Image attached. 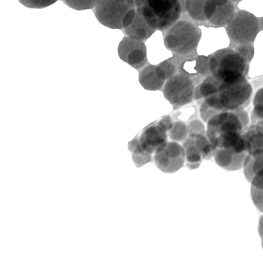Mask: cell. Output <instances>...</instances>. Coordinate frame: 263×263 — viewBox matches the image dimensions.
<instances>
[{"label":"cell","instance_id":"29","mask_svg":"<svg viewBox=\"0 0 263 263\" xmlns=\"http://www.w3.org/2000/svg\"><path fill=\"white\" fill-rule=\"evenodd\" d=\"M249 182L251 187L263 190V167L253 176Z\"/></svg>","mask_w":263,"mask_h":263},{"label":"cell","instance_id":"22","mask_svg":"<svg viewBox=\"0 0 263 263\" xmlns=\"http://www.w3.org/2000/svg\"><path fill=\"white\" fill-rule=\"evenodd\" d=\"M171 117L174 121L188 124L193 120L198 119V109L195 104L187 105L175 110L171 114Z\"/></svg>","mask_w":263,"mask_h":263},{"label":"cell","instance_id":"19","mask_svg":"<svg viewBox=\"0 0 263 263\" xmlns=\"http://www.w3.org/2000/svg\"><path fill=\"white\" fill-rule=\"evenodd\" d=\"M207 0H185L183 16L193 21L197 25H206L204 7Z\"/></svg>","mask_w":263,"mask_h":263},{"label":"cell","instance_id":"2","mask_svg":"<svg viewBox=\"0 0 263 263\" xmlns=\"http://www.w3.org/2000/svg\"><path fill=\"white\" fill-rule=\"evenodd\" d=\"M252 93V85L247 79L232 84L221 83L218 90L199 105L200 118L206 123L220 112L244 109L250 103Z\"/></svg>","mask_w":263,"mask_h":263},{"label":"cell","instance_id":"23","mask_svg":"<svg viewBox=\"0 0 263 263\" xmlns=\"http://www.w3.org/2000/svg\"><path fill=\"white\" fill-rule=\"evenodd\" d=\"M253 105V108L250 116L251 123L263 122V87L256 92Z\"/></svg>","mask_w":263,"mask_h":263},{"label":"cell","instance_id":"30","mask_svg":"<svg viewBox=\"0 0 263 263\" xmlns=\"http://www.w3.org/2000/svg\"><path fill=\"white\" fill-rule=\"evenodd\" d=\"M258 233L263 245V215L261 216L259 221Z\"/></svg>","mask_w":263,"mask_h":263},{"label":"cell","instance_id":"1","mask_svg":"<svg viewBox=\"0 0 263 263\" xmlns=\"http://www.w3.org/2000/svg\"><path fill=\"white\" fill-rule=\"evenodd\" d=\"M206 123V135L214 151L221 148L234 154H247L242 134L249 118L245 109L220 112Z\"/></svg>","mask_w":263,"mask_h":263},{"label":"cell","instance_id":"6","mask_svg":"<svg viewBox=\"0 0 263 263\" xmlns=\"http://www.w3.org/2000/svg\"><path fill=\"white\" fill-rule=\"evenodd\" d=\"M136 12L134 0H99L94 10L99 23L114 29H123Z\"/></svg>","mask_w":263,"mask_h":263},{"label":"cell","instance_id":"12","mask_svg":"<svg viewBox=\"0 0 263 263\" xmlns=\"http://www.w3.org/2000/svg\"><path fill=\"white\" fill-rule=\"evenodd\" d=\"M119 58L138 71L147 63V52L145 42L124 36L118 47Z\"/></svg>","mask_w":263,"mask_h":263},{"label":"cell","instance_id":"17","mask_svg":"<svg viewBox=\"0 0 263 263\" xmlns=\"http://www.w3.org/2000/svg\"><path fill=\"white\" fill-rule=\"evenodd\" d=\"M216 7L215 11L208 21L206 25L216 27L228 25L235 14V6L231 0H214Z\"/></svg>","mask_w":263,"mask_h":263},{"label":"cell","instance_id":"31","mask_svg":"<svg viewBox=\"0 0 263 263\" xmlns=\"http://www.w3.org/2000/svg\"><path fill=\"white\" fill-rule=\"evenodd\" d=\"M260 29L263 30V17L259 18Z\"/></svg>","mask_w":263,"mask_h":263},{"label":"cell","instance_id":"25","mask_svg":"<svg viewBox=\"0 0 263 263\" xmlns=\"http://www.w3.org/2000/svg\"><path fill=\"white\" fill-rule=\"evenodd\" d=\"M69 7L76 10L92 9L99 0H61Z\"/></svg>","mask_w":263,"mask_h":263},{"label":"cell","instance_id":"7","mask_svg":"<svg viewBox=\"0 0 263 263\" xmlns=\"http://www.w3.org/2000/svg\"><path fill=\"white\" fill-rule=\"evenodd\" d=\"M226 30L231 41L230 45L253 44L261 30L259 19L248 11H237L227 25Z\"/></svg>","mask_w":263,"mask_h":263},{"label":"cell","instance_id":"33","mask_svg":"<svg viewBox=\"0 0 263 263\" xmlns=\"http://www.w3.org/2000/svg\"></svg>","mask_w":263,"mask_h":263},{"label":"cell","instance_id":"20","mask_svg":"<svg viewBox=\"0 0 263 263\" xmlns=\"http://www.w3.org/2000/svg\"><path fill=\"white\" fill-rule=\"evenodd\" d=\"M220 84L211 74L209 75L195 86L194 101L199 105L205 99L218 90Z\"/></svg>","mask_w":263,"mask_h":263},{"label":"cell","instance_id":"28","mask_svg":"<svg viewBox=\"0 0 263 263\" xmlns=\"http://www.w3.org/2000/svg\"><path fill=\"white\" fill-rule=\"evenodd\" d=\"M251 196L255 205L263 214V190L251 187Z\"/></svg>","mask_w":263,"mask_h":263},{"label":"cell","instance_id":"3","mask_svg":"<svg viewBox=\"0 0 263 263\" xmlns=\"http://www.w3.org/2000/svg\"><path fill=\"white\" fill-rule=\"evenodd\" d=\"M211 74L222 83L232 84L247 79L250 63L234 49H219L210 54Z\"/></svg>","mask_w":263,"mask_h":263},{"label":"cell","instance_id":"8","mask_svg":"<svg viewBox=\"0 0 263 263\" xmlns=\"http://www.w3.org/2000/svg\"><path fill=\"white\" fill-rule=\"evenodd\" d=\"M195 86L191 78L177 72L166 81L162 91L174 111L193 102Z\"/></svg>","mask_w":263,"mask_h":263},{"label":"cell","instance_id":"4","mask_svg":"<svg viewBox=\"0 0 263 263\" xmlns=\"http://www.w3.org/2000/svg\"><path fill=\"white\" fill-rule=\"evenodd\" d=\"M185 0H134L136 10L156 30L164 31L183 12Z\"/></svg>","mask_w":263,"mask_h":263},{"label":"cell","instance_id":"10","mask_svg":"<svg viewBox=\"0 0 263 263\" xmlns=\"http://www.w3.org/2000/svg\"><path fill=\"white\" fill-rule=\"evenodd\" d=\"M210 56L198 55L196 52L187 55L173 54L171 59L175 63L177 72L191 78L196 86L211 74L209 65Z\"/></svg>","mask_w":263,"mask_h":263},{"label":"cell","instance_id":"11","mask_svg":"<svg viewBox=\"0 0 263 263\" xmlns=\"http://www.w3.org/2000/svg\"><path fill=\"white\" fill-rule=\"evenodd\" d=\"M156 166L165 173H173L180 170L185 161V151L182 144L167 141L154 153Z\"/></svg>","mask_w":263,"mask_h":263},{"label":"cell","instance_id":"32","mask_svg":"<svg viewBox=\"0 0 263 263\" xmlns=\"http://www.w3.org/2000/svg\"><path fill=\"white\" fill-rule=\"evenodd\" d=\"M232 2H239V1H240L241 0H231Z\"/></svg>","mask_w":263,"mask_h":263},{"label":"cell","instance_id":"15","mask_svg":"<svg viewBox=\"0 0 263 263\" xmlns=\"http://www.w3.org/2000/svg\"><path fill=\"white\" fill-rule=\"evenodd\" d=\"M123 29L127 36L144 42L156 31L137 10L132 20Z\"/></svg>","mask_w":263,"mask_h":263},{"label":"cell","instance_id":"9","mask_svg":"<svg viewBox=\"0 0 263 263\" xmlns=\"http://www.w3.org/2000/svg\"><path fill=\"white\" fill-rule=\"evenodd\" d=\"M182 145L185 151L186 166L190 168H198L202 160L213 156L214 150L206 132L189 133Z\"/></svg>","mask_w":263,"mask_h":263},{"label":"cell","instance_id":"21","mask_svg":"<svg viewBox=\"0 0 263 263\" xmlns=\"http://www.w3.org/2000/svg\"><path fill=\"white\" fill-rule=\"evenodd\" d=\"M132 153L133 160L137 167H140L152 161V155L143 151L139 144V137H135L128 144Z\"/></svg>","mask_w":263,"mask_h":263},{"label":"cell","instance_id":"16","mask_svg":"<svg viewBox=\"0 0 263 263\" xmlns=\"http://www.w3.org/2000/svg\"><path fill=\"white\" fill-rule=\"evenodd\" d=\"M242 138L248 155L263 152V125L251 123L242 134Z\"/></svg>","mask_w":263,"mask_h":263},{"label":"cell","instance_id":"14","mask_svg":"<svg viewBox=\"0 0 263 263\" xmlns=\"http://www.w3.org/2000/svg\"><path fill=\"white\" fill-rule=\"evenodd\" d=\"M166 80L158 69L157 65L147 63L139 70V81L146 90H162Z\"/></svg>","mask_w":263,"mask_h":263},{"label":"cell","instance_id":"5","mask_svg":"<svg viewBox=\"0 0 263 263\" xmlns=\"http://www.w3.org/2000/svg\"><path fill=\"white\" fill-rule=\"evenodd\" d=\"M163 36L165 47L173 54L187 55L197 52L201 31L198 25L183 17L164 31Z\"/></svg>","mask_w":263,"mask_h":263},{"label":"cell","instance_id":"26","mask_svg":"<svg viewBox=\"0 0 263 263\" xmlns=\"http://www.w3.org/2000/svg\"><path fill=\"white\" fill-rule=\"evenodd\" d=\"M230 47L242 55L250 63L254 52L253 44L231 45Z\"/></svg>","mask_w":263,"mask_h":263},{"label":"cell","instance_id":"13","mask_svg":"<svg viewBox=\"0 0 263 263\" xmlns=\"http://www.w3.org/2000/svg\"><path fill=\"white\" fill-rule=\"evenodd\" d=\"M167 132L157 122L144 129L139 137L141 149L151 155L167 142Z\"/></svg>","mask_w":263,"mask_h":263},{"label":"cell","instance_id":"27","mask_svg":"<svg viewBox=\"0 0 263 263\" xmlns=\"http://www.w3.org/2000/svg\"><path fill=\"white\" fill-rule=\"evenodd\" d=\"M58 0H18L24 6L29 8L42 9L48 7Z\"/></svg>","mask_w":263,"mask_h":263},{"label":"cell","instance_id":"24","mask_svg":"<svg viewBox=\"0 0 263 263\" xmlns=\"http://www.w3.org/2000/svg\"><path fill=\"white\" fill-rule=\"evenodd\" d=\"M187 124L174 121L172 128L167 132V135L172 141L182 142L188 136Z\"/></svg>","mask_w":263,"mask_h":263},{"label":"cell","instance_id":"18","mask_svg":"<svg viewBox=\"0 0 263 263\" xmlns=\"http://www.w3.org/2000/svg\"><path fill=\"white\" fill-rule=\"evenodd\" d=\"M247 154H234L224 149L217 148L213 157L216 163L222 168L229 171L238 170L243 167Z\"/></svg>","mask_w":263,"mask_h":263}]
</instances>
